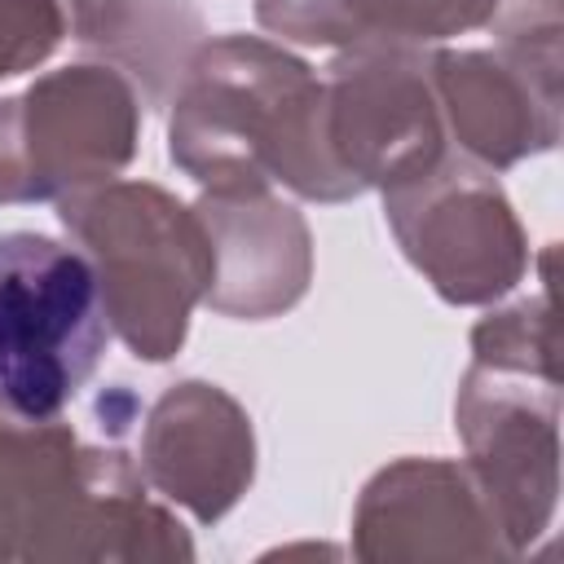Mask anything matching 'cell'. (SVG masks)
Returning a JSON list of instances; mask_svg holds the SVG:
<instances>
[{
  "label": "cell",
  "instance_id": "obj_6",
  "mask_svg": "<svg viewBox=\"0 0 564 564\" xmlns=\"http://www.w3.org/2000/svg\"><path fill=\"white\" fill-rule=\"evenodd\" d=\"M141 132L137 84L106 66L79 62L48 70L18 97H0V203L66 198L115 181Z\"/></svg>",
  "mask_w": 564,
  "mask_h": 564
},
{
  "label": "cell",
  "instance_id": "obj_16",
  "mask_svg": "<svg viewBox=\"0 0 564 564\" xmlns=\"http://www.w3.org/2000/svg\"><path fill=\"white\" fill-rule=\"evenodd\" d=\"M494 22L502 44L560 48V0H498Z\"/></svg>",
  "mask_w": 564,
  "mask_h": 564
},
{
  "label": "cell",
  "instance_id": "obj_1",
  "mask_svg": "<svg viewBox=\"0 0 564 564\" xmlns=\"http://www.w3.org/2000/svg\"><path fill=\"white\" fill-rule=\"evenodd\" d=\"M167 154L207 194H256L269 185L313 203L361 194L326 145L322 79L260 35L198 44L172 93Z\"/></svg>",
  "mask_w": 564,
  "mask_h": 564
},
{
  "label": "cell",
  "instance_id": "obj_3",
  "mask_svg": "<svg viewBox=\"0 0 564 564\" xmlns=\"http://www.w3.org/2000/svg\"><path fill=\"white\" fill-rule=\"evenodd\" d=\"M189 555V533L119 445H84L57 419H0V560Z\"/></svg>",
  "mask_w": 564,
  "mask_h": 564
},
{
  "label": "cell",
  "instance_id": "obj_11",
  "mask_svg": "<svg viewBox=\"0 0 564 564\" xmlns=\"http://www.w3.org/2000/svg\"><path fill=\"white\" fill-rule=\"evenodd\" d=\"M141 476L181 502L198 524H216L256 476V436L247 410L216 383H172L141 432Z\"/></svg>",
  "mask_w": 564,
  "mask_h": 564
},
{
  "label": "cell",
  "instance_id": "obj_8",
  "mask_svg": "<svg viewBox=\"0 0 564 564\" xmlns=\"http://www.w3.org/2000/svg\"><path fill=\"white\" fill-rule=\"evenodd\" d=\"M322 101L326 145L361 194L392 189L445 154L427 48H339Z\"/></svg>",
  "mask_w": 564,
  "mask_h": 564
},
{
  "label": "cell",
  "instance_id": "obj_2",
  "mask_svg": "<svg viewBox=\"0 0 564 564\" xmlns=\"http://www.w3.org/2000/svg\"><path fill=\"white\" fill-rule=\"evenodd\" d=\"M542 251L538 295L498 308L471 330V366L458 383L454 427L467 445V476L485 498L507 555L529 551L560 494V370L555 286Z\"/></svg>",
  "mask_w": 564,
  "mask_h": 564
},
{
  "label": "cell",
  "instance_id": "obj_12",
  "mask_svg": "<svg viewBox=\"0 0 564 564\" xmlns=\"http://www.w3.org/2000/svg\"><path fill=\"white\" fill-rule=\"evenodd\" d=\"M194 212L212 238V286L203 304L225 317L264 322L286 313L308 291L313 238L291 203L269 189L203 194Z\"/></svg>",
  "mask_w": 564,
  "mask_h": 564
},
{
  "label": "cell",
  "instance_id": "obj_9",
  "mask_svg": "<svg viewBox=\"0 0 564 564\" xmlns=\"http://www.w3.org/2000/svg\"><path fill=\"white\" fill-rule=\"evenodd\" d=\"M427 75L463 159L502 172L560 141V48H449L427 53Z\"/></svg>",
  "mask_w": 564,
  "mask_h": 564
},
{
  "label": "cell",
  "instance_id": "obj_14",
  "mask_svg": "<svg viewBox=\"0 0 564 564\" xmlns=\"http://www.w3.org/2000/svg\"><path fill=\"white\" fill-rule=\"evenodd\" d=\"M70 40L123 70L145 106H163L203 44L189 0H70Z\"/></svg>",
  "mask_w": 564,
  "mask_h": 564
},
{
  "label": "cell",
  "instance_id": "obj_10",
  "mask_svg": "<svg viewBox=\"0 0 564 564\" xmlns=\"http://www.w3.org/2000/svg\"><path fill=\"white\" fill-rule=\"evenodd\" d=\"M361 560H498L502 533L463 463L401 458L370 476L352 511Z\"/></svg>",
  "mask_w": 564,
  "mask_h": 564
},
{
  "label": "cell",
  "instance_id": "obj_15",
  "mask_svg": "<svg viewBox=\"0 0 564 564\" xmlns=\"http://www.w3.org/2000/svg\"><path fill=\"white\" fill-rule=\"evenodd\" d=\"M70 40V0H0V79L35 70Z\"/></svg>",
  "mask_w": 564,
  "mask_h": 564
},
{
  "label": "cell",
  "instance_id": "obj_7",
  "mask_svg": "<svg viewBox=\"0 0 564 564\" xmlns=\"http://www.w3.org/2000/svg\"><path fill=\"white\" fill-rule=\"evenodd\" d=\"M383 216L405 260L449 304H489L529 269V242L489 167L441 154L427 172L383 189Z\"/></svg>",
  "mask_w": 564,
  "mask_h": 564
},
{
  "label": "cell",
  "instance_id": "obj_5",
  "mask_svg": "<svg viewBox=\"0 0 564 564\" xmlns=\"http://www.w3.org/2000/svg\"><path fill=\"white\" fill-rule=\"evenodd\" d=\"M106 344L110 317L93 260L48 234H0V419H62Z\"/></svg>",
  "mask_w": 564,
  "mask_h": 564
},
{
  "label": "cell",
  "instance_id": "obj_4",
  "mask_svg": "<svg viewBox=\"0 0 564 564\" xmlns=\"http://www.w3.org/2000/svg\"><path fill=\"white\" fill-rule=\"evenodd\" d=\"M57 220L93 260L110 330L132 357H176L212 286V238L198 212L150 181H101L57 198Z\"/></svg>",
  "mask_w": 564,
  "mask_h": 564
},
{
  "label": "cell",
  "instance_id": "obj_13",
  "mask_svg": "<svg viewBox=\"0 0 564 564\" xmlns=\"http://www.w3.org/2000/svg\"><path fill=\"white\" fill-rule=\"evenodd\" d=\"M498 0H256V22L322 48H427L489 26Z\"/></svg>",
  "mask_w": 564,
  "mask_h": 564
}]
</instances>
